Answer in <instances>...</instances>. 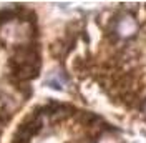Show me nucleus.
I'll use <instances>...</instances> for the list:
<instances>
[{
  "instance_id": "nucleus-1",
  "label": "nucleus",
  "mask_w": 146,
  "mask_h": 143,
  "mask_svg": "<svg viewBox=\"0 0 146 143\" xmlns=\"http://www.w3.org/2000/svg\"><path fill=\"white\" fill-rule=\"evenodd\" d=\"M116 33L119 38H131L138 33V22L131 13H121L116 22Z\"/></svg>"
},
{
  "instance_id": "nucleus-2",
  "label": "nucleus",
  "mask_w": 146,
  "mask_h": 143,
  "mask_svg": "<svg viewBox=\"0 0 146 143\" xmlns=\"http://www.w3.org/2000/svg\"><path fill=\"white\" fill-rule=\"evenodd\" d=\"M23 13V9L22 7H17V9H0V27L9 23L12 20H17L20 18V15Z\"/></svg>"
},
{
  "instance_id": "nucleus-3",
  "label": "nucleus",
  "mask_w": 146,
  "mask_h": 143,
  "mask_svg": "<svg viewBox=\"0 0 146 143\" xmlns=\"http://www.w3.org/2000/svg\"><path fill=\"white\" fill-rule=\"evenodd\" d=\"M10 120H12V112L2 108V110H0V135H2L3 130H5V126L9 125Z\"/></svg>"
},
{
  "instance_id": "nucleus-4",
  "label": "nucleus",
  "mask_w": 146,
  "mask_h": 143,
  "mask_svg": "<svg viewBox=\"0 0 146 143\" xmlns=\"http://www.w3.org/2000/svg\"><path fill=\"white\" fill-rule=\"evenodd\" d=\"M96 143H119V140L108 130V132H105V133H101L100 136H98Z\"/></svg>"
},
{
  "instance_id": "nucleus-5",
  "label": "nucleus",
  "mask_w": 146,
  "mask_h": 143,
  "mask_svg": "<svg viewBox=\"0 0 146 143\" xmlns=\"http://www.w3.org/2000/svg\"><path fill=\"white\" fill-rule=\"evenodd\" d=\"M145 112H146V103H145Z\"/></svg>"
}]
</instances>
